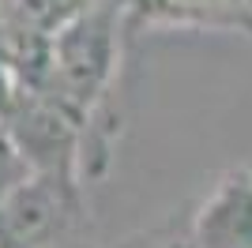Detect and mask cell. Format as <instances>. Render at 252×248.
Masks as SVG:
<instances>
[{
  "mask_svg": "<svg viewBox=\"0 0 252 248\" xmlns=\"http://www.w3.org/2000/svg\"><path fill=\"white\" fill-rule=\"evenodd\" d=\"M121 15H128L125 4H113V8L83 15V19L68 23L64 31L42 38V45L31 53V61L19 68V87L34 91L38 98L75 117L83 128H91L117 72Z\"/></svg>",
  "mask_w": 252,
  "mask_h": 248,
  "instance_id": "obj_1",
  "label": "cell"
},
{
  "mask_svg": "<svg viewBox=\"0 0 252 248\" xmlns=\"http://www.w3.org/2000/svg\"><path fill=\"white\" fill-rule=\"evenodd\" d=\"M0 248H94L79 177L34 173L0 203Z\"/></svg>",
  "mask_w": 252,
  "mask_h": 248,
  "instance_id": "obj_2",
  "label": "cell"
},
{
  "mask_svg": "<svg viewBox=\"0 0 252 248\" xmlns=\"http://www.w3.org/2000/svg\"><path fill=\"white\" fill-rule=\"evenodd\" d=\"M189 248H252V169H226L211 185L192 215Z\"/></svg>",
  "mask_w": 252,
  "mask_h": 248,
  "instance_id": "obj_3",
  "label": "cell"
},
{
  "mask_svg": "<svg viewBox=\"0 0 252 248\" xmlns=\"http://www.w3.org/2000/svg\"><path fill=\"white\" fill-rule=\"evenodd\" d=\"M128 19L173 31H219L252 38V0H125Z\"/></svg>",
  "mask_w": 252,
  "mask_h": 248,
  "instance_id": "obj_4",
  "label": "cell"
},
{
  "mask_svg": "<svg viewBox=\"0 0 252 248\" xmlns=\"http://www.w3.org/2000/svg\"><path fill=\"white\" fill-rule=\"evenodd\" d=\"M113 4H125V0H19L15 27L34 38H49V34L64 31L68 23L94 15L102 8H113Z\"/></svg>",
  "mask_w": 252,
  "mask_h": 248,
  "instance_id": "obj_5",
  "label": "cell"
},
{
  "mask_svg": "<svg viewBox=\"0 0 252 248\" xmlns=\"http://www.w3.org/2000/svg\"><path fill=\"white\" fill-rule=\"evenodd\" d=\"M31 177H34L31 162L23 158V151L15 147V139L0 128V203H4L15 188H23Z\"/></svg>",
  "mask_w": 252,
  "mask_h": 248,
  "instance_id": "obj_6",
  "label": "cell"
}]
</instances>
